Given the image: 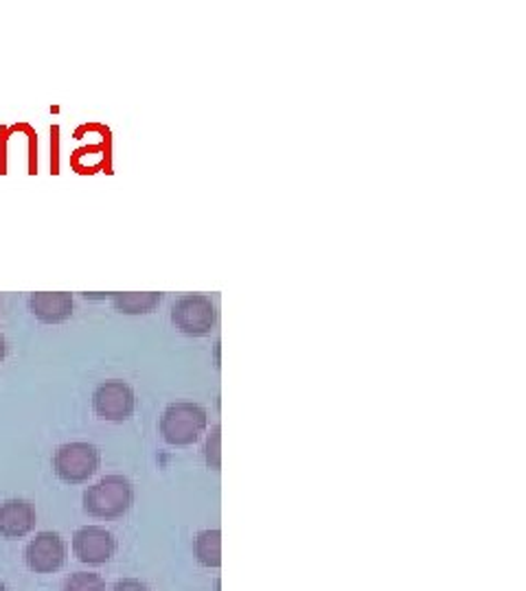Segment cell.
I'll list each match as a JSON object with an SVG mask.
<instances>
[{"mask_svg": "<svg viewBox=\"0 0 526 591\" xmlns=\"http://www.w3.org/2000/svg\"><path fill=\"white\" fill-rule=\"evenodd\" d=\"M134 504L132 482L124 475H106L84 493V511L97 520L124 518Z\"/></svg>", "mask_w": 526, "mask_h": 591, "instance_id": "6da1fadb", "label": "cell"}, {"mask_svg": "<svg viewBox=\"0 0 526 591\" xmlns=\"http://www.w3.org/2000/svg\"><path fill=\"white\" fill-rule=\"evenodd\" d=\"M208 425L206 410L197 403H172L160 416V436L167 445L189 447L199 441Z\"/></svg>", "mask_w": 526, "mask_h": 591, "instance_id": "7a4b0ae2", "label": "cell"}, {"mask_svg": "<svg viewBox=\"0 0 526 591\" xmlns=\"http://www.w3.org/2000/svg\"><path fill=\"white\" fill-rule=\"evenodd\" d=\"M99 464V450L90 443H66L53 456L56 475L66 484L88 482L97 473Z\"/></svg>", "mask_w": 526, "mask_h": 591, "instance_id": "3957f363", "label": "cell"}, {"mask_svg": "<svg viewBox=\"0 0 526 591\" xmlns=\"http://www.w3.org/2000/svg\"><path fill=\"white\" fill-rule=\"evenodd\" d=\"M215 305L208 296L187 294L176 301L172 307V323L189 337H204L215 327Z\"/></svg>", "mask_w": 526, "mask_h": 591, "instance_id": "277c9868", "label": "cell"}, {"mask_svg": "<svg viewBox=\"0 0 526 591\" xmlns=\"http://www.w3.org/2000/svg\"><path fill=\"white\" fill-rule=\"evenodd\" d=\"M136 407L134 391L121 380L104 382L92 393V410L101 421L124 423L132 418Z\"/></svg>", "mask_w": 526, "mask_h": 591, "instance_id": "5b68a950", "label": "cell"}, {"mask_svg": "<svg viewBox=\"0 0 526 591\" xmlns=\"http://www.w3.org/2000/svg\"><path fill=\"white\" fill-rule=\"evenodd\" d=\"M65 539L58 532H40L25 548V561L36 574H53L66 563Z\"/></svg>", "mask_w": 526, "mask_h": 591, "instance_id": "8992f818", "label": "cell"}, {"mask_svg": "<svg viewBox=\"0 0 526 591\" xmlns=\"http://www.w3.org/2000/svg\"><path fill=\"white\" fill-rule=\"evenodd\" d=\"M72 552L81 563L104 565L117 552V541L110 530L101 525H84L72 534Z\"/></svg>", "mask_w": 526, "mask_h": 591, "instance_id": "52a82bcc", "label": "cell"}, {"mask_svg": "<svg viewBox=\"0 0 526 591\" xmlns=\"http://www.w3.org/2000/svg\"><path fill=\"white\" fill-rule=\"evenodd\" d=\"M36 509L27 500H7L0 504V536L22 539L36 528Z\"/></svg>", "mask_w": 526, "mask_h": 591, "instance_id": "ba28073f", "label": "cell"}, {"mask_svg": "<svg viewBox=\"0 0 526 591\" xmlns=\"http://www.w3.org/2000/svg\"><path fill=\"white\" fill-rule=\"evenodd\" d=\"M29 309L40 323L60 325L72 316L75 303H72V296L66 292H58V294L38 292L29 296Z\"/></svg>", "mask_w": 526, "mask_h": 591, "instance_id": "9c48e42d", "label": "cell"}, {"mask_svg": "<svg viewBox=\"0 0 526 591\" xmlns=\"http://www.w3.org/2000/svg\"><path fill=\"white\" fill-rule=\"evenodd\" d=\"M110 298H113V307L119 314L138 316V314L154 312L160 305L163 294H156V292H147V294H113Z\"/></svg>", "mask_w": 526, "mask_h": 591, "instance_id": "30bf717a", "label": "cell"}, {"mask_svg": "<svg viewBox=\"0 0 526 591\" xmlns=\"http://www.w3.org/2000/svg\"><path fill=\"white\" fill-rule=\"evenodd\" d=\"M196 559L204 568H220L222 563V532L202 530L196 536Z\"/></svg>", "mask_w": 526, "mask_h": 591, "instance_id": "8fae6325", "label": "cell"}, {"mask_svg": "<svg viewBox=\"0 0 526 591\" xmlns=\"http://www.w3.org/2000/svg\"><path fill=\"white\" fill-rule=\"evenodd\" d=\"M62 591H108L106 581L92 572H77L65 583Z\"/></svg>", "mask_w": 526, "mask_h": 591, "instance_id": "7c38bea8", "label": "cell"}, {"mask_svg": "<svg viewBox=\"0 0 526 591\" xmlns=\"http://www.w3.org/2000/svg\"><path fill=\"white\" fill-rule=\"evenodd\" d=\"M220 427H213V432L208 434L206 439V447H204V456H206V464L211 469H220V462H222V454H220Z\"/></svg>", "mask_w": 526, "mask_h": 591, "instance_id": "4fadbf2b", "label": "cell"}, {"mask_svg": "<svg viewBox=\"0 0 526 591\" xmlns=\"http://www.w3.org/2000/svg\"><path fill=\"white\" fill-rule=\"evenodd\" d=\"M115 591H152L143 581L138 579H124L115 585Z\"/></svg>", "mask_w": 526, "mask_h": 591, "instance_id": "5bb4252c", "label": "cell"}, {"mask_svg": "<svg viewBox=\"0 0 526 591\" xmlns=\"http://www.w3.org/2000/svg\"><path fill=\"white\" fill-rule=\"evenodd\" d=\"M4 357H7V342H4V337L0 335V364L4 362Z\"/></svg>", "mask_w": 526, "mask_h": 591, "instance_id": "9a60e30c", "label": "cell"}, {"mask_svg": "<svg viewBox=\"0 0 526 591\" xmlns=\"http://www.w3.org/2000/svg\"><path fill=\"white\" fill-rule=\"evenodd\" d=\"M0 591H9V590H7V588H4V585H2V583H0Z\"/></svg>", "mask_w": 526, "mask_h": 591, "instance_id": "2e32d148", "label": "cell"}]
</instances>
